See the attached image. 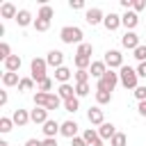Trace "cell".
I'll list each match as a JSON object with an SVG mask.
<instances>
[{
    "label": "cell",
    "mask_w": 146,
    "mask_h": 146,
    "mask_svg": "<svg viewBox=\"0 0 146 146\" xmlns=\"http://www.w3.org/2000/svg\"><path fill=\"white\" fill-rule=\"evenodd\" d=\"M119 84V73H114L112 68H107V73L98 80V84H96V91H114V87Z\"/></svg>",
    "instance_id": "obj_4"
},
{
    "label": "cell",
    "mask_w": 146,
    "mask_h": 146,
    "mask_svg": "<svg viewBox=\"0 0 146 146\" xmlns=\"http://www.w3.org/2000/svg\"><path fill=\"white\" fill-rule=\"evenodd\" d=\"M25 146H43V141H41V139H34V137H32V139H27V141H25Z\"/></svg>",
    "instance_id": "obj_48"
},
{
    "label": "cell",
    "mask_w": 146,
    "mask_h": 146,
    "mask_svg": "<svg viewBox=\"0 0 146 146\" xmlns=\"http://www.w3.org/2000/svg\"><path fill=\"white\" fill-rule=\"evenodd\" d=\"M82 137H84V141H87V146H89V144H94V141H98V139H100V137H98V130H94V128H87V130H84V135H82Z\"/></svg>",
    "instance_id": "obj_29"
},
{
    "label": "cell",
    "mask_w": 146,
    "mask_h": 146,
    "mask_svg": "<svg viewBox=\"0 0 146 146\" xmlns=\"http://www.w3.org/2000/svg\"><path fill=\"white\" fill-rule=\"evenodd\" d=\"M144 9H146V0H132V11L135 14H139Z\"/></svg>",
    "instance_id": "obj_42"
},
{
    "label": "cell",
    "mask_w": 146,
    "mask_h": 146,
    "mask_svg": "<svg viewBox=\"0 0 146 146\" xmlns=\"http://www.w3.org/2000/svg\"><path fill=\"white\" fill-rule=\"evenodd\" d=\"M103 62L107 64V68H121L123 66V55H121V50H116V48H112V50H107L105 52V57H103Z\"/></svg>",
    "instance_id": "obj_5"
},
{
    "label": "cell",
    "mask_w": 146,
    "mask_h": 146,
    "mask_svg": "<svg viewBox=\"0 0 146 146\" xmlns=\"http://www.w3.org/2000/svg\"><path fill=\"white\" fill-rule=\"evenodd\" d=\"M73 64H75V68H78V71H87V68L91 66V59H89V57H80V55H75Z\"/></svg>",
    "instance_id": "obj_25"
},
{
    "label": "cell",
    "mask_w": 146,
    "mask_h": 146,
    "mask_svg": "<svg viewBox=\"0 0 146 146\" xmlns=\"http://www.w3.org/2000/svg\"><path fill=\"white\" fill-rule=\"evenodd\" d=\"M128 144V137L123 135V132H116L112 139H110V146H125Z\"/></svg>",
    "instance_id": "obj_32"
},
{
    "label": "cell",
    "mask_w": 146,
    "mask_h": 146,
    "mask_svg": "<svg viewBox=\"0 0 146 146\" xmlns=\"http://www.w3.org/2000/svg\"><path fill=\"white\" fill-rule=\"evenodd\" d=\"M36 87H39L36 91H43V94H52V91H50V89H52V80H50V78H46V80H41V82H39Z\"/></svg>",
    "instance_id": "obj_34"
},
{
    "label": "cell",
    "mask_w": 146,
    "mask_h": 146,
    "mask_svg": "<svg viewBox=\"0 0 146 146\" xmlns=\"http://www.w3.org/2000/svg\"><path fill=\"white\" fill-rule=\"evenodd\" d=\"M32 87H34V80H32V78H21V84H18L21 91H30Z\"/></svg>",
    "instance_id": "obj_40"
},
{
    "label": "cell",
    "mask_w": 146,
    "mask_h": 146,
    "mask_svg": "<svg viewBox=\"0 0 146 146\" xmlns=\"http://www.w3.org/2000/svg\"><path fill=\"white\" fill-rule=\"evenodd\" d=\"M46 62H48V66L59 68V66H64V52H62V50H50V52L46 55Z\"/></svg>",
    "instance_id": "obj_11"
},
{
    "label": "cell",
    "mask_w": 146,
    "mask_h": 146,
    "mask_svg": "<svg viewBox=\"0 0 146 146\" xmlns=\"http://www.w3.org/2000/svg\"><path fill=\"white\" fill-rule=\"evenodd\" d=\"M62 105H64V100H62L57 94H50V96H48V105H46V110L50 112V110H57V107H62Z\"/></svg>",
    "instance_id": "obj_26"
},
{
    "label": "cell",
    "mask_w": 146,
    "mask_h": 146,
    "mask_svg": "<svg viewBox=\"0 0 146 146\" xmlns=\"http://www.w3.org/2000/svg\"><path fill=\"white\" fill-rule=\"evenodd\" d=\"M87 94H89V82L75 84V96H78V98H82V96H87Z\"/></svg>",
    "instance_id": "obj_36"
},
{
    "label": "cell",
    "mask_w": 146,
    "mask_h": 146,
    "mask_svg": "<svg viewBox=\"0 0 146 146\" xmlns=\"http://www.w3.org/2000/svg\"><path fill=\"white\" fill-rule=\"evenodd\" d=\"M137 112H139V116H146V100H141L137 105Z\"/></svg>",
    "instance_id": "obj_46"
},
{
    "label": "cell",
    "mask_w": 146,
    "mask_h": 146,
    "mask_svg": "<svg viewBox=\"0 0 146 146\" xmlns=\"http://www.w3.org/2000/svg\"><path fill=\"white\" fill-rule=\"evenodd\" d=\"M64 110H66V112H73V114H75V112L80 110V100H78V98H71V100H64Z\"/></svg>",
    "instance_id": "obj_33"
},
{
    "label": "cell",
    "mask_w": 146,
    "mask_h": 146,
    "mask_svg": "<svg viewBox=\"0 0 146 146\" xmlns=\"http://www.w3.org/2000/svg\"><path fill=\"white\" fill-rule=\"evenodd\" d=\"M2 84L5 87H18L21 84V78H18V73H2Z\"/></svg>",
    "instance_id": "obj_23"
},
{
    "label": "cell",
    "mask_w": 146,
    "mask_h": 146,
    "mask_svg": "<svg viewBox=\"0 0 146 146\" xmlns=\"http://www.w3.org/2000/svg\"><path fill=\"white\" fill-rule=\"evenodd\" d=\"M71 146H87V141H84V137H73Z\"/></svg>",
    "instance_id": "obj_44"
},
{
    "label": "cell",
    "mask_w": 146,
    "mask_h": 146,
    "mask_svg": "<svg viewBox=\"0 0 146 146\" xmlns=\"http://www.w3.org/2000/svg\"><path fill=\"white\" fill-rule=\"evenodd\" d=\"M84 21H87L89 25H98V23H103V21H105V14H103V9H98V7H91V9H87V14H84Z\"/></svg>",
    "instance_id": "obj_7"
},
{
    "label": "cell",
    "mask_w": 146,
    "mask_h": 146,
    "mask_svg": "<svg viewBox=\"0 0 146 146\" xmlns=\"http://www.w3.org/2000/svg\"><path fill=\"white\" fill-rule=\"evenodd\" d=\"M0 146H9V144H7V141H0Z\"/></svg>",
    "instance_id": "obj_51"
},
{
    "label": "cell",
    "mask_w": 146,
    "mask_h": 146,
    "mask_svg": "<svg viewBox=\"0 0 146 146\" xmlns=\"http://www.w3.org/2000/svg\"><path fill=\"white\" fill-rule=\"evenodd\" d=\"M96 103H98V105L112 103V94H110V91H96Z\"/></svg>",
    "instance_id": "obj_30"
},
{
    "label": "cell",
    "mask_w": 146,
    "mask_h": 146,
    "mask_svg": "<svg viewBox=\"0 0 146 146\" xmlns=\"http://www.w3.org/2000/svg\"><path fill=\"white\" fill-rule=\"evenodd\" d=\"M78 123L75 121H64L62 123V128H59V135H64V137H68V139H73V137H78Z\"/></svg>",
    "instance_id": "obj_15"
},
{
    "label": "cell",
    "mask_w": 146,
    "mask_h": 146,
    "mask_svg": "<svg viewBox=\"0 0 146 146\" xmlns=\"http://www.w3.org/2000/svg\"><path fill=\"white\" fill-rule=\"evenodd\" d=\"M9 57H11V48H9V43L2 41V43H0V59L5 62V59H9Z\"/></svg>",
    "instance_id": "obj_38"
},
{
    "label": "cell",
    "mask_w": 146,
    "mask_h": 146,
    "mask_svg": "<svg viewBox=\"0 0 146 146\" xmlns=\"http://www.w3.org/2000/svg\"><path fill=\"white\" fill-rule=\"evenodd\" d=\"M119 82L125 87V89H137L139 87V75H137V68H132V66H121L119 68Z\"/></svg>",
    "instance_id": "obj_1"
},
{
    "label": "cell",
    "mask_w": 146,
    "mask_h": 146,
    "mask_svg": "<svg viewBox=\"0 0 146 146\" xmlns=\"http://www.w3.org/2000/svg\"><path fill=\"white\" fill-rule=\"evenodd\" d=\"M43 146H57V137H46L43 139Z\"/></svg>",
    "instance_id": "obj_47"
},
{
    "label": "cell",
    "mask_w": 146,
    "mask_h": 146,
    "mask_svg": "<svg viewBox=\"0 0 146 146\" xmlns=\"http://www.w3.org/2000/svg\"><path fill=\"white\" fill-rule=\"evenodd\" d=\"M16 23H18L21 27H27V25H34V18H32V14H30L27 9H18V16H16Z\"/></svg>",
    "instance_id": "obj_21"
},
{
    "label": "cell",
    "mask_w": 146,
    "mask_h": 146,
    "mask_svg": "<svg viewBox=\"0 0 146 146\" xmlns=\"http://www.w3.org/2000/svg\"><path fill=\"white\" fill-rule=\"evenodd\" d=\"M2 64H5V71H7V73H18V68H21V64H23V62H21V57H18V55H11V57H9V59H5Z\"/></svg>",
    "instance_id": "obj_20"
},
{
    "label": "cell",
    "mask_w": 146,
    "mask_h": 146,
    "mask_svg": "<svg viewBox=\"0 0 146 146\" xmlns=\"http://www.w3.org/2000/svg\"><path fill=\"white\" fill-rule=\"evenodd\" d=\"M91 52H94V46H91V43H80L75 55H80V57H89V59H91Z\"/></svg>",
    "instance_id": "obj_27"
},
{
    "label": "cell",
    "mask_w": 146,
    "mask_h": 146,
    "mask_svg": "<svg viewBox=\"0 0 146 146\" xmlns=\"http://www.w3.org/2000/svg\"><path fill=\"white\" fill-rule=\"evenodd\" d=\"M116 132H119V130H116L114 123H107V121H105L103 125H98V137H100V139H112Z\"/></svg>",
    "instance_id": "obj_16"
},
{
    "label": "cell",
    "mask_w": 146,
    "mask_h": 146,
    "mask_svg": "<svg viewBox=\"0 0 146 146\" xmlns=\"http://www.w3.org/2000/svg\"><path fill=\"white\" fill-rule=\"evenodd\" d=\"M87 119H89V123H91V125H103V123H105V114H103L100 105H96V107H89V112H87Z\"/></svg>",
    "instance_id": "obj_8"
},
{
    "label": "cell",
    "mask_w": 146,
    "mask_h": 146,
    "mask_svg": "<svg viewBox=\"0 0 146 146\" xmlns=\"http://www.w3.org/2000/svg\"><path fill=\"white\" fill-rule=\"evenodd\" d=\"M55 16V11H52V7L50 5H41V9H39V14H36V18H41V21H50Z\"/></svg>",
    "instance_id": "obj_24"
},
{
    "label": "cell",
    "mask_w": 146,
    "mask_h": 146,
    "mask_svg": "<svg viewBox=\"0 0 146 146\" xmlns=\"http://www.w3.org/2000/svg\"><path fill=\"white\" fill-rule=\"evenodd\" d=\"M121 25L125 27V32H132V30L139 25V14H135L132 9H130V11H125V14L121 16Z\"/></svg>",
    "instance_id": "obj_6"
},
{
    "label": "cell",
    "mask_w": 146,
    "mask_h": 146,
    "mask_svg": "<svg viewBox=\"0 0 146 146\" xmlns=\"http://www.w3.org/2000/svg\"><path fill=\"white\" fill-rule=\"evenodd\" d=\"M73 78H75V84H80V82H89V71H75Z\"/></svg>",
    "instance_id": "obj_39"
},
{
    "label": "cell",
    "mask_w": 146,
    "mask_h": 146,
    "mask_svg": "<svg viewBox=\"0 0 146 146\" xmlns=\"http://www.w3.org/2000/svg\"><path fill=\"white\" fill-rule=\"evenodd\" d=\"M135 98L141 103V100H146V84H139L137 89H135Z\"/></svg>",
    "instance_id": "obj_41"
},
{
    "label": "cell",
    "mask_w": 146,
    "mask_h": 146,
    "mask_svg": "<svg viewBox=\"0 0 146 146\" xmlns=\"http://www.w3.org/2000/svg\"><path fill=\"white\" fill-rule=\"evenodd\" d=\"M57 96L62 98V100H71V98H78L75 96V87L73 84H59V89H57Z\"/></svg>",
    "instance_id": "obj_17"
},
{
    "label": "cell",
    "mask_w": 146,
    "mask_h": 146,
    "mask_svg": "<svg viewBox=\"0 0 146 146\" xmlns=\"http://www.w3.org/2000/svg\"><path fill=\"white\" fill-rule=\"evenodd\" d=\"M48 96H50V94L36 91V94H34V107H46V105H48Z\"/></svg>",
    "instance_id": "obj_28"
},
{
    "label": "cell",
    "mask_w": 146,
    "mask_h": 146,
    "mask_svg": "<svg viewBox=\"0 0 146 146\" xmlns=\"http://www.w3.org/2000/svg\"><path fill=\"white\" fill-rule=\"evenodd\" d=\"M11 121H14V125H27L32 119H30V112L27 110H14V114H11Z\"/></svg>",
    "instance_id": "obj_14"
},
{
    "label": "cell",
    "mask_w": 146,
    "mask_h": 146,
    "mask_svg": "<svg viewBox=\"0 0 146 146\" xmlns=\"http://www.w3.org/2000/svg\"><path fill=\"white\" fill-rule=\"evenodd\" d=\"M11 128H14V121H11L9 116H2V119H0V132L7 135V132H11Z\"/></svg>",
    "instance_id": "obj_31"
},
{
    "label": "cell",
    "mask_w": 146,
    "mask_h": 146,
    "mask_svg": "<svg viewBox=\"0 0 146 146\" xmlns=\"http://www.w3.org/2000/svg\"><path fill=\"white\" fill-rule=\"evenodd\" d=\"M121 46L128 48V50H135V48H139L141 43H139V36H137L135 32H125V34L121 36Z\"/></svg>",
    "instance_id": "obj_10"
},
{
    "label": "cell",
    "mask_w": 146,
    "mask_h": 146,
    "mask_svg": "<svg viewBox=\"0 0 146 146\" xmlns=\"http://www.w3.org/2000/svg\"><path fill=\"white\" fill-rule=\"evenodd\" d=\"M0 16H2V18H14V21H16V16H18L16 5H14V2H2V7H0Z\"/></svg>",
    "instance_id": "obj_19"
},
{
    "label": "cell",
    "mask_w": 146,
    "mask_h": 146,
    "mask_svg": "<svg viewBox=\"0 0 146 146\" xmlns=\"http://www.w3.org/2000/svg\"><path fill=\"white\" fill-rule=\"evenodd\" d=\"M0 105H7V91H0Z\"/></svg>",
    "instance_id": "obj_49"
},
{
    "label": "cell",
    "mask_w": 146,
    "mask_h": 146,
    "mask_svg": "<svg viewBox=\"0 0 146 146\" xmlns=\"http://www.w3.org/2000/svg\"><path fill=\"white\" fill-rule=\"evenodd\" d=\"M132 57H135L137 62H146V46L135 48V50H132Z\"/></svg>",
    "instance_id": "obj_37"
},
{
    "label": "cell",
    "mask_w": 146,
    "mask_h": 146,
    "mask_svg": "<svg viewBox=\"0 0 146 146\" xmlns=\"http://www.w3.org/2000/svg\"><path fill=\"white\" fill-rule=\"evenodd\" d=\"M46 68H48V62H46V59H41V57H34V59L30 62V73H32L30 78L39 84L41 80H46V78H48V75H46Z\"/></svg>",
    "instance_id": "obj_3"
},
{
    "label": "cell",
    "mask_w": 146,
    "mask_h": 146,
    "mask_svg": "<svg viewBox=\"0 0 146 146\" xmlns=\"http://www.w3.org/2000/svg\"><path fill=\"white\" fill-rule=\"evenodd\" d=\"M82 36H84V34H82V30H80L78 25H66V27L59 30V39H62L64 43H68V46H73V43H78V46L84 43Z\"/></svg>",
    "instance_id": "obj_2"
},
{
    "label": "cell",
    "mask_w": 146,
    "mask_h": 146,
    "mask_svg": "<svg viewBox=\"0 0 146 146\" xmlns=\"http://www.w3.org/2000/svg\"><path fill=\"white\" fill-rule=\"evenodd\" d=\"M89 73H91V78L100 80V78L107 73V64H105L103 59H98V62H91V66H89Z\"/></svg>",
    "instance_id": "obj_12"
},
{
    "label": "cell",
    "mask_w": 146,
    "mask_h": 146,
    "mask_svg": "<svg viewBox=\"0 0 146 146\" xmlns=\"http://www.w3.org/2000/svg\"><path fill=\"white\" fill-rule=\"evenodd\" d=\"M89 146H103V139H98V141H94V144H89Z\"/></svg>",
    "instance_id": "obj_50"
},
{
    "label": "cell",
    "mask_w": 146,
    "mask_h": 146,
    "mask_svg": "<svg viewBox=\"0 0 146 146\" xmlns=\"http://www.w3.org/2000/svg\"><path fill=\"white\" fill-rule=\"evenodd\" d=\"M30 119H32V123L43 125L48 121V110L46 107H34V110H30Z\"/></svg>",
    "instance_id": "obj_13"
},
{
    "label": "cell",
    "mask_w": 146,
    "mask_h": 146,
    "mask_svg": "<svg viewBox=\"0 0 146 146\" xmlns=\"http://www.w3.org/2000/svg\"><path fill=\"white\" fill-rule=\"evenodd\" d=\"M103 25H105V30H107V32H114V30H119V27H121V16H119V14H114V11H110V14H105Z\"/></svg>",
    "instance_id": "obj_9"
},
{
    "label": "cell",
    "mask_w": 146,
    "mask_h": 146,
    "mask_svg": "<svg viewBox=\"0 0 146 146\" xmlns=\"http://www.w3.org/2000/svg\"><path fill=\"white\" fill-rule=\"evenodd\" d=\"M59 128H62V123H57V121H52V119H48L46 123H43V135L46 137H57L59 135Z\"/></svg>",
    "instance_id": "obj_18"
},
{
    "label": "cell",
    "mask_w": 146,
    "mask_h": 146,
    "mask_svg": "<svg viewBox=\"0 0 146 146\" xmlns=\"http://www.w3.org/2000/svg\"><path fill=\"white\" fill-rule=\"evenodd\" d=\"M48 27H50V21L34 18V30H36V32H48Z\"/></svg>",
    "instance_id": "obj_35"
},
{
    "label": "cell",
    "mask_w": 146,
    "mask_h": 146,
    "mask_svg": "<svg viewBox=\"0 0 146 146\" xmlns=\"http://www.w3.org/2000/svg\"><path fill=\"white\" fill-rule=\"evenodd\" d=\"M137 75H139V78H146V62H139V66H137Z\"/></svg>",
    "instance_id": "obj_45"
},
{
    "label": "cell",
    "mask_w": 146,
    "mask_h": 146,
    "mask_svg": "<svg viewBox=\"0 0 146 146\" xmlns=\"http://www.w3.org/2000/svg\"><path fill=\"white\" fill-rule=\"evenodd\" d=\"M68 78H71V68H68V66H59V68H55V80H59V84H66Z\"/></svg>",
    "instance_id": "obj_22"
},
{
    "label": "cell",
    "mask_w": 146,
    "mask_h": 146,
    "mask_svg": "<svg viewBox=\"0 0 146 146\" xmlns=\"http://www.w3.org/2000/svg\"><path fill=\"white\" fill-rule=\"evenodd\" d=\"M68 7H71V9H84V0H71Z\"/></svg>",
    "instance_id": "obj_43"
}]
</instances>
